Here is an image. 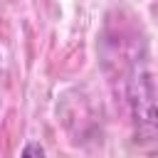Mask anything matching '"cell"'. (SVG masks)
I'll return each mask as SVG.
<instances>
[{
    "label": "cell",
    "mask_w": 158,
    "mask_h": 158,
    "mask_svg": "<svg viewBox=\"0 0 158 158\" xmlns=\"http://www.w3.org/2000/svg\"><path fill=\"white\" fill-rule=\"evenodd\" d=\"M20 158H47V153H44V148H42L37 141H30V143H25Z\"/></svg>",
    "instance_id": "6da1fadb"
}]
</instances>
